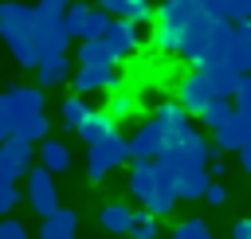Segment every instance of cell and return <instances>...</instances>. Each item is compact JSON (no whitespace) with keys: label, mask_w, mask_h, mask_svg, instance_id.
Returning a JSON list of instances; mask_svg holds the SVG:
<instances>
[{"label":"cell","mask_w":251,"mask_h":239,"mask_svg":"<svg viewBox=\"0 0 251 239\" xmlns=\"http://www.w3.org/2000/svg\"><path fill=\"white\" fill-rule=\"evenodd\" d=\"M204 200H208V204H216V208H220V204H224V200H227V188H224V184H220V180H212V184H208V192H204Z\"/></svg>","instance_id":"cell-39"},{"label":"cell","mask_w":251,"mask_h":239,"mask_svg":"<svg viewBox=\"0 0 251 239\" xmlns=\"http://www.w3.org/2000/svg\"><path fill=\"white\" fill-rule=\"evenodd\" d=\"M200 12H204V0H161L157 24H165V27H173V31H184Z\"/></svg>","instance_id":"cell-9"},{"label":"cell","mask_w":251,"mask_h":239,"mask_svg":"<svg viewBox=\"0 0 251 239\" xmlns=\"http://www.w3.org/2000/svg\"><path fill=\"white\" fill-rule=\"evenodd\" d=\"M235 157H239V165L251 172V118H247V129H243V145L235 149Z\"/></svg>","instance_id":"cell-38"},{"label":"cell","mask_w":251,"mask_h":239,"mask_svg":"<svg viewBox=\"0 0 251 239\" xmlns=\"http://www.w3.org/2000/svg\"><path fill=\"white\" fill-rule=\"evenodd\" d=\"M227 47H231V20H220L216 31H212V43H208L200 67H208V63H224V59H227Z\"/></svg>","instance_id":"cell-22"},{"label":"cell","mask_w":251,"mask_h":239,"mask_svg":"<svg viewBox=\"0 0 251 239\" xmlns=\"http://www.w3.org/2000/svg\"><path fill=\"white\" fill-rule=\"evenodd\" d=\"M126 161H129V137H122L118 129H114L110 137L86 145V172H90V180L110 176V172H114L118 165H126Z\"/></svg>","instance_id":"cell-2"},{"label":"cell","mask_w":251,"mask_h":239,"mask_svg":"<svg viewBox=\"0 0 251 239\" xmlns=\"http://www.w3.org/2000/svg\"><path fill=\"white\" fill-rule=\"evenodd\" d=\"M153 118H157V121H165V125L173 129V125H180V121H188L192 114H188L180 102H157V106H153Z\"/></svg>","instance_id":"cell-30"},{"label":"cell","mask_w":251,"mask_h":239,"mask_svg":"<svg viewBox=\"0 0 251 239\" xmlns=\"http://www.w3.org/2000/svg\"><path fill=\"white\" fill-rule=\"evenodd\" d=\"M227 63H231L239 74H247V71H251V43L231 35V47H227Z\"/></svg>","instance_id":"cell-32"},{"label":"cell","mask_w":251,"mask_h":239,"mask_svg":"<svg viewBox=\"0 0 251 239\" xmlns=\"http://www.w3.org/2000/svg\"><path fill=\"white\" fill-rule=\"evenodd\" d=\"M86 16H90V4H82V0H71V4H67V12H63V27H67L71 39H82Z\"/></svg>","instance_id":"cell-26"},{"label":"cell","mask_w":251,"mask_h":239,"mask_svg":"<svg viewBox=\"0 0 251 239\" xmlns=\"http://www.w3.org/2000/svg\"><path fill=\"white\" fill-rule=\"evenodd\" d=\"M12 137H24V141H43L47 137V118H43V110L39 114H27V118H20L16 121V129H12Z\"/></svg>","instance_id":"cell-24"},{"label":"cell","mask_w":251,"mask_h":239,"mask_svg":"<svg viewBox=\"0 0 251 239\" xmlns=\"http://www.w3.org/2000/svg\"><path fill=\"white\" fill-rule=\"evenodd\" d=\"M169 129V125H165ZM165 153H173L180 165H208L212 161V145H208V137L192 125V121H180V125H173L169 133H165Z\"/></svg>","instance_id":"cell-1"},{"label":"cell","mask_w":251,"mask_h":239,"mask_svg":"<svg viewBox=\"0 0 251 239\" xmlns=\"http://www.w3.org/2000/svg\"><path fill=\"white\" fill-rule=\"evenodd\" d=\"M86 114H90V106L82 102V94H71V98H63V106H59V118H63V125H67L71 133H78V125L86 121Z\"/></svg>","instance_id":"cell-23"},{"label":"cell","mask_w":251,"mask_h":239,"mask_svg":"<svg viewBox=\"0 0 251 239\" xmlns=\"http://www.w3.org/2000/svg\"><path fill=\"white\" fill-rule=\"evenodd\" d=\"M231 102H235V110H247V114H251V71H247V74H239Z\"/></svg>","instance_id":"cell-34"},{"label":"cell","mask_w":251,"mask_h":239,"mask_svg":"<svg viewBox=\"0 0 251 239\" xmlns=\"http://www.w3.org/2000/svg\"><path fill=\"white\" fill-rule=\"evenodd\" d=\"M231 239H251V219H239L231 227Z\"/></svg>","instance_id":"cell-42"},{"label":"cell","mask_w":251,"mask_h":239,"mask_svg":"<svg viewBox=\"0 0 251 239\" xmlns=\"http://www.w3.org/2000/svg\"><path fill=\"white\" fill-rule=\"evenodd\" d=\"M224 16H212L208 8L180 31V47H176V55L184 59V63H192V67H200L204 63V51H208V43H212V31H216V24H220Z\"/></svg>","instance_id":"cell-3"},{"label":"cell","mask_w":251,"mask_h":239,"mask_svg":"<svg viewBox=\"0 0 251 239\" xmlns=\"http://www.w3.org/2000/svg\"><path fill=\"white\" fill-rule=\"evenodd\" d=\"M106 114H110L114 121H126V118H133V114H137V98H133V94H126V90H114V94H110Z\"/></svg>","instance_id":"cell-28"},{"label":"cell","mask_w":251,"mask_h":239,"mask_svg":"<svg viewBox=\"0 0 251 239\" xmlns=\"http://www.w3.org/2000/svg\"><path fill=\"white\" fill-rule=\"evenodd\" d=\"M110 12L98 4V8H90V16H86V27H82V39H102L106 35V27H110Z\"/></svg>","instance_id":"cell-29"},{"label":"cell","mask_w":251,"mask_h":239,"mask_svg":"<svg viewBox=\"0 0 251 239\" xmlns=\"http://www.w3.org/2000/svg\"><path fill=\"white\" fill-rule=\"evenodd\" d=\"M204 74H208V82H212V94L216 98H231L235 94V82H239V71L224 59V63H208L204 67Z\"/></svg>","instance_id":"cell-16"},{"label":"cell","mask_w":251,"mask_h":239,"mask_svg":"<svg viewBox=\"0 0 251 239\" xmlns=\"http://www.w3.org/2000/svg\"><path fill=\"white\" fill-rule=\"evenodd\" d=\"M173 239H212V227L204 219H184V223H176Z\"/></svg>","instance_id":"cell-33"},{"label":"cell","mask_w":251,"mask_h":239,"mask_svg":"<svg viewBox=\"0 0 251 239\" xmlns=\"http://www.w3.org/2000/svg\"><path fill=\"white\" fill-rule=\"evenodd\" d=\"M98 223L110 231V235H129V223H133V212L126 204H106L98 212Z\"/></svg>","instance_id":"cell-21"},{"label":"cell","mask_w":251,"mask_h":239,"mask_svg":"<svg viewBox=\"0 0 251 239\" xmlns=\"http://www.w3.org/2000/svg\"><path fill=\"white\" fill-rule=\"evenodd\" d=\"M51 176H55V172H47L43 165H31V172H27V204H31V212H39V215H51V212L59 208V188H55Z\"/></svg>","instance_id":"cell-5"},{"label":"cell","mask_w":251,"mask_h":239,"mask_svg":"<svg viewBox=\"0 0 251 239\" xmlns=\"http://www.w3.org/2000/svg\"><path fill=\"white\" fill-rule=\"evenodd\" d=\"M165 121H157V118H149V121H141L137 125V133L129 137V161H153V157H161L165 153Z\"/></svg>","instance_id":"cell-7"},{"label":"cell","mask_w":251,"mask_h":239,"mask_svg":"<svg viewBox=\"0 0 251 239\" xmlns=\"http://www.w3.org/2000/svg\"><path fill=\"white\" fill-rule=\"evenodd\" d=\"M247 110H235L220 129H212V149L216 153H227V149H239L243 145V129H247Z\"/></svg>","instance_id":"cell-11"},{"label":"cell","mask_w":251,"mask_h":239,"mask_svg":"<svg viewBox=\"0 0 251 239\" xmlns=\"http://www.w3.org/2000/svg\"><path fill=\"white\" fill-rule=\"evenodd\" d=\"M0 184H16V176L8 172V165H4V161H0Z\"/></svg>","instance_id":"cell-43"},{"label":"cell","mask_w":251,"mask_h":239,"mask_svg":"<svg viewBox=\"0 0 251 239\" xmlns=\"http://www.w3.org/2000/svg\"><path fill=\"white\" fill-rule=\"evenodd\" d=\"M78 67H118V59L106 47V39H82L78 43Z\"/></svg>","instance_id":"cell-20"},{"label":"cell","mask_w":251,"mask_h":239,"mask_svg":"<svg viewBox=\"0 0 251 239\" xmlns=\"http://www.w3.org/2000/svg\"><path fill=\"white\" fill-rule=\"evenodd\" d=\"M176 200H180V196H176V184H157V188H153V196L145 200V208L161 219V215H169V212L176 208Z\"/></svg>","instance_id":"cell-25"},{"label":"cell","mask_w":251,"mask_h":239,"mask_svg":"<svg viewBox=\"0 0 251 239\" xmlns=\"http://www.w3.org/2000/svg\"><path fill=\"white\" fill-rule=\"evenodd\" d=\"M35 153H39V165H43L47 172H67V168H71V149H67L63 141H55V137H43Z\"/></svg>","instance_id":"cell-19"},{"label":"cell","mask_w":251,"mask_h":239,"mask_svg":"<svg viewBox=\"0 0 251 239\" xmlns=\"http://www.w3.org/2000/svg\"><path fill=\"white\" fill-rule=\"evenodd\" d=\"M35 78H39V86H63V82L71 78V59H67V51H63V55H43L39 67H35Z\"/></svg>","instance_id":"cell-14"},{"label":"cell","mask_w":251,"mask_h":239,"mask_svg":"<svg viewBox=\"0 0 251 239\" xmlns=\"http://www.w3.org/2000/svg\"><path fill=\"white\" fill-rule=\"evenodd\" d=\"M110 16H118V20H133V24H149L157 12H153V4L149 0H98Z\"/></svg>","instance_id":"cell-15"},{"label":"cell","mask_w":251,"mask_h":239,"mask_svg":"<svg viewBox=\"0 0 251 239\" xmlns=\"http://www.w3.org/2000/svg\"><path fill=\"white\" fill-rule=\"evenodd\" d=\"M71 86H75V94H94V90L114 94V90H126V78L114 67H78L71 74Z\"/></svg>","instance_id":"cell-6"},{"label":"cell","mask_w":251,"mask_h":239,"mask_svg":"<svg viewBox=\"0 0 251 239\" xmlns=\"http://www.w3.org/2000/svg\"><path fill=\"white\" fill-rule=\"evenodd\" d=\"M75 231H78V212H71V208L59 204L51 215H43L39 239H75Z\"/></svg>","instance_id":"cell-13"},{"label":"cell","mask_w":251,"mask_h":239,"mask_svg":"<svg viewBox=\"0 0 251 239\" xmlns=\"http://www.w3.org/2000/svg\"><path fill=\"white\" fill-rule=\"evenodd\" d=\"M231 35L251 43V16H247V20H231Z\"/></svg>","instance_id":"cell-41"},{"label":"cell","mask_w":251,"mask_h":239,"mask_svg":"<svg viewBox=\"0 0 251 239\" xmlns=\"http://www.w3.org/2000/svg\"><path fill=\"white\" fill-rule=\"evenodd\" d=\"M208 172H212V180H224V172H227V161H224V153H212V161H208Z\"/></svg>","instance_id":"cell-40"},{"label":"cell","mask_w":251,"mask_h":239,"mask_svg":"<svg viewBox=\"0 0 251 239\" xmlns=\"http://www.w3.org/2000/svg\"><path fill=\"white\" fill-rule=\"evenodd\" d=\"M129 239H157V215H153L149 208H145V212H133Z\"/></svg>","instance_id":"cell-31"},{"label":"cell","mask_w":251,"mask_h":239,"mask_svg":"<svg viewBox=\"0 0 251 239\" xmlns=\"http://www.w3.org/2000/svg\"><path fill=\"white\" fill-rule=\"evenodd\" d=\"M0 239H27V227H24L20 219H8V215H0Z\"/></svg>","instance_id":"cell-36"},{"label":"cell","mask_w":251,"mask_h":239,"mask_svg":"<svg viewBox=\"0 0 251 239\" xmlns=\"http://www.w3.org/2000/svg\"><path fill=\"white\" fill-rule=\"evenodd\" d=\"M102 39H106V47L114 51V59H118V63H122V59H129V55H137V51H141V43H145V39H141V31H137V24H133V20H118V16L110 20V27H106V35H102Z\"/></svg>","instance_id":"cell-8"},{"label":"cell","mask_w":251,"mask_h":239,"mask_svg":"<svg viewBox=\"0 0 251 239\" xmlns=\"http://www.w3.org/2000/svg\"><path fill=\"white\" fill-rule=\"evenodd\" d=\"M114 129H118V121H114L106 110H90V114H86V121L78 125V137H82V145H94V141L110 137Z\"/></svg>","instance_id":"cell-18"},{"label":"cell","mask_w":251,"mask_h":239,"mask_svg":"<svg viewBox=\"0 0 251 239\" xmlns=\"http://www.w3.org/2000/svg\"><path fill=\"white\" fill-rule=\"evenodd\" d=\"M208 184H212L208 165H184L180 176H176V196H180V200H204Z\"/></svg>","instance_id":"cell-12"},{"label":"cell","mask_w":251,"mask_h":239,"mask_svg":"<svg viewBox=\"0 0 251 239\" xmlns=\"http://www.w3.org/2000/svg\"><path fill=\"white\" fill-rule=\"evenodd\" d=\"M0 161H4V165H8V172L20 180V176H27V172H31L35 149H31V141H24V137H8V141L0 145Z\"/></svg>","instance_id":"cell-10"},{"label":"cell","mask_w":251,"mask_h":239,"mask_svg":"<svg viewBox=\"0 0 251 239\" xmlns=\"http://www.w3.org/2000/svg\"><path fill=\"white\" fill-rule=\"evenodd\" d=\"M12 129H16V114H12V106H8V98L0 94V145L12 137Z\"/></svg>","instance_id":"cell-35"},{"label":"cell","mask_w":251,"mask_h":239,"mask_svg":"<svg viewBox=\"0 0 251 239\" xmlns=\"http://www.w3.org/2000/svg\"><path fill=\"white\" fill-rule=\"evenodd\" d=\"M129 196L133 200H149L153 196V188H157V172H153V161H133V168H129Z\"/></svg>","instance_id":"cell-17"},{"label":"cell","mask_w":251,"mask_h":239,"mask_svg":"<svg viewBox=\"0 0 251 239\" xmlns=\"http://www.w3.org/2000/svg\"><path fill=\"white\" fill-rule=\"evenodd\" d=\"M67 4H71V0H67Z\"/></svg>","instance_id":"cell-45"},{"label":"cell","mask_w":251,"mask_h":239,"mask_svg":"<svg viewBox=\"0 0 251 239\" xmlns=\"http://www.w3.org/2000/svg\"><path fill=\"white\" fill-rule=\"evenodd\" d=\"M231 114H235L231 98H212V102H208V106L200 110V121H204L208 129H220V125H224V121H227Z\"/></svg>","instance_id":"cell-27"},{"label":"cell","mask_w":251,"mask_h":239,"mask_svg":"<svg viewBox=\"0 0 251 239\" xmlns=\"http://www.w3.org/2000/svg\"><path fill=\"white\" fill-rule=\"evenodd\" d=\"M16 204H20V188L16 184H0V215H8Z\"/></svg>","instance_id":"cell-37"},{"label":"cell","mask_w":251,"mask_h":239,"mask_svg":"<svg viewBox=\"0 0 251 239\" xmlns=\"http://www.w3.org/2000/svg\"><path fill=\"white\" fill-rule=\"evenodd\" d=\"M216 94H212V82H208V74H204V67H196V71H188L180 82H176V102L192 114V118H200V110L212 102Z\"/></svg>","instance_id":"cell-4"},{"label":"cell","mask_w":251,"mask_h":239,"mask_svg":"<svg viewBox=\"0 0 251 239\" xmlns=\"http://www.w3.org/2000/svg\"><path fill=\"white\" fill-rule=\"evenodd\" d=\"M118 239H129V235H118Z\"/></svg>","instance_id":"cell-44"}]
</instances>
